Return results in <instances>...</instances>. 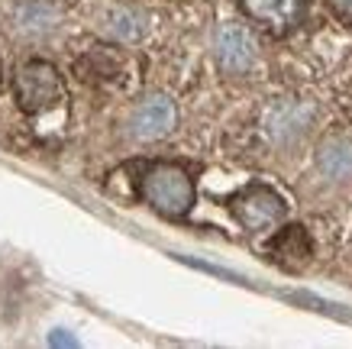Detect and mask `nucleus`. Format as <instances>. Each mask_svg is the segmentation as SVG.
I'll return each mask as SVG.
<instances>
[{
    "mask_svg": "<svg viewBox=\"0 0 352 349\" xmlns=\"http://www.w3.org/2000/svg\"><path fill=\"white\" fill-rule=\"evenodd\" d=\"M139 198L155 213L178 220L194 207V181L175 162H149L139 171Z\"/></svg>",
    "mask_w": 352,
    "mask_h": 349,
    "instance_id": "f257e3e1",
    "label": "nucleus"
},
{
    "mask_svg": "<svg viewBox=\"0 0 352 349\" xmlns=\"http://www.w3.org/2000/svg\"><path fill=\"white\" fill-rule=\"evenodd\" d=\"M13 94H16L20 107L30 116L52 114V110H58L65 104L62 74L55 72V65L43 62V59L20 62L16 72H13Z\"/></svg>",
    "mask_w": 352,
    "mask_h": 349,
    "instance_id": "f03ea898",
    "label": "nucleus"
},
{
    "mask_svg": "<svg viewBox=\"0 0 352 349\" xmlns=\"http://www.w3.org/2000/svg\"><path fill=\"white\" fill-rule=\"evenodd\" d=\"M230 211H233L236 223L243 226L245 233H272L275 226L285 223V201L278 198L272 188L265 184H249L236 194L233 201H230Z\"/></svg>",
    "mask_w": 352,
    "mask_h": 349,
    "instance_id": "7ed1b4c3",
    "label": "nucleus"
},
{
    "mask_svg": "<svg viewBox=\"0 0 352 349\" xmlns=\"http://www.w3.org/2000/svg\"><path fill=\"white\" fill-rule=\"evenodd\" d=\"M214 59L217 68L230 78H243L256 68L258 59V45L256 36L245 30L243 23H223L214 36Z\"/></svg>",
    "mask_w": 352,
    "mask_h": 349,
    "instance_id": "20e7f679",
    "label": "nucleus"
},
{
    "mask_svg": "<svg viewBox=\"0 0 352 349\" xmlns=\"http://www.w3.org/2000/svg\"><path fill=\"white\" fill-rule=\"evenodd\" d=\"M245 20L268 36H288L307 17V0H239Z\"/></svg>",
    "mask_w": 352,
    "mask_h": 349,
    "instance_id": "39448f33",
    "label": "nucleus"
},
{
    "mask_svg": "<svg viewBox=\"0 0 352 349\" xmlns=\"http://www.w3.org/2000/svg\"><path fill=\"white\" fill-rule=\"evenodd\" d=\"M314 123V107L307 101H294V97H281L265 110L262 116V133H265L275 146H291L298 142Z\"/></svg>",
    "mask_w": 352,
    "mask_h": 349,
    "instance_id": "423d86ee",
    "label": "nucleus"
},
{
    "mask_svg": "<svg viewBox=\"0 0 352 349\" xmlns=\"http://www.w3.org/2000/svg\"><path fill=\"white\" fill-rule=\"evenodd\" d=\"M175 123H178L175 101L165 94H149L129 114V136L139 139V142H159L175 129Z\"/></svg>",
    "mask_w": 352,
    "mask_h": 349,
    "instance_id": "0eeeda50",
    "label": "nucleus"
},
{
    "mask_svg": "<svg viewBox=\"0 0 352 349\" xmlns=\"http://www.w3.org/2000/svg\"><path fill=\"white\" fill-rule=\"evenodd\" d=\"M268 255H272L275 265L288 268V272H298V268H304V265L310 262L314 243H310V236L304 226L288 223V226H281V230L268 240Z\"/></svg>",
    "mask_w": 352,
    "mask_h": 349,
    "instance_id": "6e6552de",
    "label": "nucleus"
},
{
    "mask_svg": "<svg viewBox=\"0 0 352 349\" xmlns=\"http://www.w3.org/2000/svg\"><path fill=\"white\" fill-rule=\"evenodd\" d=\"M317 171L333 184L352 181V139L330 136L317 149Z\"/></svg>",
    "mask_w": 352,
    "mask_h": 349,
    "instance_id": "1a4fd4ad",
    "label": "nucleus"
},
{
    "mask_svg": "<svg viewBox=\"0 0 352 349\" xmlns=\"http://www.w3.org/2000/svg\"><path fill=\"white\" fill-rule=\"evenodd\" d=\"M100 32L113 43H136L146 32V13L136 10V7H126V3L110 7L104 13V20H100Z\"/></svg>",
    "mask_w": 352,
    "mask_h": 349,
    "instance_id": "9d476101",
    "label": "nucleus"
},
{
    "mask_svg": "<svg viewBox=\"0 0 352 349\" xmlns=\"http://www.w3.org/2000/svg\"><path fill=\"white\" fill-rule=\"evenodd\" d=\"M13 26L20 32H26V36H43V32H49L55 26V10L49 3L26 0V3H20L16 13H13Z\"/></svg>",
    "mask_w": 352,
    "mask_h": 349,
    "instance_id": "9b49d317",
    "label": "nucleus"
},
{
    "mask_svg": "<svg viewBox=\"0 0 352 349\" xmlns=\"http://www.w3.org/2000/svg\"><path fill=\"white\" fill-rule=\"evenodd\" d=\"M327 7H330V13L340 23L352 26V0H327Z\"/></svg>",
    "mask_w": 352,
    "mask_h": 349,
    "instance_id": "f8f14e48",
    "label": "nucleus"
},
{
    "mask_svg": "<svg viewBox=\"0 0 352 349\" xmlns=\"http://www.w3.org/2000/svg\"><path fill=\"white\" fill-rule=\"evenodd\" d=\"M49 343H52V346H55V343H58V346H72L75 339H68V337H55V333H52V337H49Z\"/></svg>",
    "mask_w": 352,
    "mask_h": 349,
    "instance_id": "ddd939ff",
    "label": "nucleus"
},
{
    "mask_svg": "<svg viewBox=\"0 0 352 349\" xmlns=\"http://www.w3.org/2000/svg\"><path fill=\"white\" fill-rule=\"evenodd\" d=\"M0 74H3V68H0Z\"/></svg>",
    "mask_w": 352,
    "mask_h": 349,
    "instance_id": "4468645a",
    "label": "nucleus"
}]
</instances>
